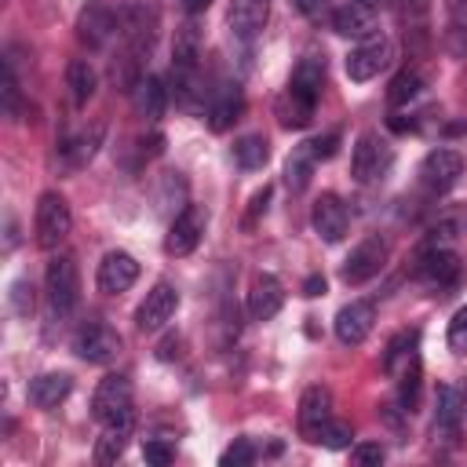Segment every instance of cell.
Listing matches in <instances>:
<instances>
[{
    "label": "cell",
    "mask_w": 467,
    "mask_h": 467,
    "mask_svg": "<svg viewBox=\"0 0 467 467\" xmlns=\"http://www.w3.org/2000/svg\"><path fill=\"white\" fill-rule=\"evenodd\" d=\"M44 281H47V303H51V314L58 317H69L80 303V274H77V263L69 255H55L44 270Z\"/></svg>",
    "instance_id": "1"
},
{
    "label": "cell",
    "mask_w": 467,
    "mask_h": 467,
    "mask_svg": "<svg viewBox=\"0 0 467 467\" xmlns=\"http://www.w3.org/2000/svg\"><path fill=\"white\" fill-rule=\"evenodd\" d=\"M91 416L106 427V423H117V420H128L135 416L131 412V379L113 372L106 376L99 387H95V398H91Z\"/></svg>",
    "instance_id": "2"
},
{
    "label": "cell",
    "mask_w": 467,
    "mask_h": 467,
    "mask_svg": "<svg viewBox=\"0 0 467 467\" xmlns=\"http://www.w3.org/2000/svg\"><path fill=\"white\" fill-rule=\"evenodd\" d=\"M69 226H73L69 204L55 190L40 193V201H36V244L40 248H58L69 237Z\"/></svg>",
    "instance_id": "3"
},
{
    "label": "cell",
    "mask_w": 467,
    "mask_h": 467,
    "mask_svg": "<svg viewBox=\"0 0 467 467\" xmlns=\"http://www.w3.org/2000/svg\"><path fill=\"white\" fill-rule=\"evenodd\" d=\"M73 350L88 365H109L120 354V336L106 321H84L73 336Z\"/></svg>",
    "instance_id": "4"
},
{
    "label": "cell",
    "mask_w": 467,
    "mask_h": 467,
    "mask_svg": "<svg viewBox=\"0 0 467 467\" xmlns=\"http://www.w3.org/2000/svg\"><path fill=\"white\" fill-rule=\"evenodd\" d=\"M387 255H390V244H387L379 234L365 237V241L347 255V263H343V270H339L343 285H365L368 277H376V274L383 270Z\"/></svg>",
    "instance_id": "5"
},
{
    "label": "cell",
    "mask_w": 467,
    "mask_h": 467,
    "mask_svg": "<svg viewBox=\"0 0 467 467\" xmlns=\"http://www.w3.org/2000/svg\"><path fill=\"white\" fill-rule=\"evenodd\" d=\"M390 161H394L390 146H387L379 135L365 131V135L358 139V146H354V157H350V175H354L358 182L383 179V175H387V168H390Z\"/></svg>",
    "instance_id": "6"
},
{
    "label": "cell",
    "mask_w": 467,
    "mask_h": 467,
    "mask_svg": "<svg viewBox=\"0 0 467 467\" xmlns=\"http://www.w3.org/2000/svg\"><path fill=\"white\" fill-rule=\"evenodd\" d=\"M390 55H394V47H390V40L387 36H379V33H372V36H365L358 47H350V55H347V77L350 80H372L387 62H390Z\"/></svg>",
    "instance_id": "7"
},
{
    "label": "cell",
    "mask_w": 467,
    "mask_h": 467,
    "mask_svg": "<svg viewBox=\"0 0 467 467\" xmlns=\"http://www.w3.org/2000/svg\"><path fill=\"white\" fill-rule=\"evenodd\" d=\"M175 306H179V292H175V285H171V281H157V285L146 292V299L139 303V310H135V325H139L142 332H157V328H164V325L171 321Z\"/></svg>",
    "instance_id": "8"
},
{
    "label": "cell",
    "mask_w": 467,
    "mask_h": 467,
    "mask_svg": "<svg viewBox=\"0 0 467 467\" xmlns=\"http://www.w3.org/2000/svg\"><path fill=\"white\" fill-rule=\"evenodd\" d=\"M120 26V15H113V7L106 0H88L77 15V36L88 44V47H102Z\"/></svg>",
    "instance_id": "9"
},
{
    "label": "cell",
    "mask_w": 467,
    "mask_h": 467,
    "mask_svg": "<svg viewBox=\"0 0 467 467\" xmlns=\"http://www.w3.org/2000/svg\"><path fill=\"white\" fill-rule=\"evenodd\" d=\"M204 223L208 215L197 208V204H186L179 215H171V226H168V237H164V252L168 255H190L204 234Z\"/></svg>",
    "instance_id": "10"
},
{
    "label": "cell",
    "mask_w": 467,
    "mask_h": 467,
    "mask_svg": "<svg viewBox=\"0 0 467 467\" xmlns=\"http://www.w3.org/2000/svg\"><path fill=\"white\" fill-rule=\"evenodd\" d=\"M328 420H332V390L321 387V383L306 387L303 398H299V434L306 441H317Z\"/></svg>",
    "instance_id": "11"
},
{
    "label": "cell",
    "mask_w": 467,
    "mask_h": 467,
    "mask_svg": "<svg viewBox=\"0 0 467 467\" xmlns=\"http://www.w3.org/2000/svg\"><path fill=\"white\" fill-rule=\"evenodd\" d=\"M310 223H314V234L328 244L343 241L347 230H350V215H347V204L336 197V193H321L314 201V212H310Z\"/></svg>",
    "instance_id": "12"
},
{
    "label": "cell",
    "mask_w": 467,
    "mask_h": 467,
    "mask_svg": "<svg viewBox=\"0 0 467 467\" xmlns=\"http://www.w3.org/2000/svg\"><path fill=\"white\" fill-rule=\"evenodd\" d=\"M416 277H420L427 288L445 292V288H452V285L460 281V259H456L449 248H427V252L420 255V263H416Z\"/></svg>",
    "instance_id": "13"
},
{
    "label": "cell",
    "mask_w": 467,
    "mask_h": 467,
    "mask_svg": "<svg viewBox=\"0 0 467 467\" xmlns=\"http://www.w3.org/2000/svg\"><path fill=\"white\" fill-rule=\"evenodd\" d=\"M463 171V161L456 150H431L420 164V182L431 190V193H445Z\"/></svg>",
    "instance_id": "14"
},
{
    "label": "cell",
    "mask_w": 467,
    "mask_h": 467,
    "mask_svg": "<svg viewBox=\"0 0 467 467\" xmlns=\"http://www.w3.org/2000/svg\"><path fill=\"white\" fill-rule=\"evenodd\" d=\"M372 321H376V306L365 299H354V303L339 306V314H336V339L343 347H358L372 332Z\"/></svg>",
    "instance_id": "15"
},
{
    "label": "cell",
    "mask_w": 467,
    "mask_h": 467,
    "mask_svg": "<svg viewBox=\"0 0 467 467\" xmlns=\"http://www.w3.org/2000/svg\"><path fill=\"white\" fill-rule=\"evenodd\" d=\"M135 277H139L135 255H128V252H120V248L102 255V263H99V292H106V296L128 292V288L135 285Z\"/></svg>",
    "instance_id": "16"
},
{
    "label": "cell",
    "mask_w": 467,
    "mask_h": 467,
    "mask_svg": "<svg viewBox=\"0 0 467 467\" xmlns=\"http://www.w3.org/2000/svg\"><path fill=\"white\" fill-rule=\"evenodd\" d=\"M460 423H463V401H460L456 387L441 383L438 394H434V434L445 438V441H456Z\"/></svg>",
    "instance_id": "17"
},
{
    "label": "cell",
    "mask_w": 467,
    "mask_h": 467,
    "mask_svg": "<svg viewBox=\"0 0 467 467\" xmlns=\"http://www.w3.org/2000/svg\"><path fill=\"white\" fill-rule=\"evenodd\" d=\"M99 142H102V124H95L91 131H80V135L62 139V142H58V153H55L58 168H62V171H77V168H84V164L95 157Z\"/></svg>",
    "instance_id": "18"
},
{
    "label": "cell",
    "mask_w": 467,
    "mask_h": 467,
    "mask_svg": "<svg viewBox=\"0 0 467 467\" xmlns=\"http://www.w3.org/2000/svg\"><path fill=\"white\" fill-rule=\"evenodd\" d=\"M241 113H244L241 88L237 84H223L208 102V128L212 131H226V128H234V120H241Z\"/></svg>",
    "instance_id": "19"
},
{
    "label": "cell",
    "mask_w": 467,
    "mask_h": 467,
    "mask_svg": "<svg viewBox=\"0 0 467 467\" xmlns=\"http://www.w3.org/2000/svg\"><path fill=\"white\" fill-rule=\"evenodd\" d=\"M285 303V292H281V281L274 274H259L252 281V292H248V314L252 321H270Z\"/></svg>",
    "instance_id": "20"
},
{
    "label": "cell",
    "mask_w": 467,
    "mask_h": 467,
    "mask_svg": "<svg viewBox=\"0 0 467 467\" xmlns=\"http://www.w3.org/2000/svg\"><path fill=\"white\" fill-rule=\"evenodd\" d=\"M270 15V0H230V33L237 40H252Z\"/></svg>",
    "instance_id": "21"
},
{
    "label": "cell",
    "mask_w": 467,
    "mask_h": 467,
    "mask_svg": "<svg viewBox=\"0 0 467 467\" xmlns=\"http://www.w3.org/2000/svg\"><path fill=\"white\" fill-rule=\"evenodd\" d=\"M372 26H376V7L361 4V0H350L343 7L332 11V29L339 36H372Z\"/></svg>",
    "instance_id": "22"
},
{
    "label": "cell",
    "mask_w": 467,
    "mask_h": 467,
    "mask_svg": "<svg viewBox=\"0 0 467 467\" xmlns=\"http://www.w3.org/2000/svg\"><path fill=\"white\" fill-rule=\"evenodd\" d=\"M120 33L128 36V44H131V51H142V47H150V40H153V26H157V11L153 7H146V4H128L124 11H120Z\"/></svg>",
    "instance_id": "23"
},
{
    "label": "cell",
    "mask_w": 467,
    "mask_h": 467,
    "mask_svg": "<svg viewBox=\"0 0 467 467\" xmlns=\"http://www.w3.org/2000/svg\"><path fill=\"white\" fill-rule=\"evenodd\" d=\"M69 390H73V376H66V372H44V376H36V379H29V401L36 405V409H55L58 401H66L69 398Z\"/></svg>",
    "instance_id": "24"
},
{
    "label": "cell",
    "mask_w": 467,
    "mask_h": 467,
    "mask_svg": "<svg viewBox=\"0 0 467 467\" xmlns=\"http://www.w3.org/2000/svg\"><path fill=\"white\" fill-rule=\"evenodd\" d=\"M131 427H135V416L117 420V423H106L102 438L95 441V463H102V467H106V463H117V460L124 456V449H128Z\"/></svg>",
    "instance_id": "25"
},
{
    "label": "cell",
    "mask_w": 467,
    "mask_h": 467,
    "mask_svg": "<svg viewBox=\"0 0 467 467\" xmlns=\"http://www.w3.org/2000/svg\"><path fill=\"white\" fill-rule=\"evenodd\" d=\"M135 109L146 117V120H157L161 113H164V106H168V88H164V80L161 77H142L139 84H135Z\"/></svg>",
    "instance_id": "26"
},
{
    "label": "cell",
    "mask_w": 467,
    "mask_h": 467,
    "mask_svg": "<svg viewBox=\"0 0 467 467\" xmlns=\"http://www.w3.org/2000/svg\"><path fill=\"white\" fill-rule=\"evenodd\" d=\"M321 80H325V62H321L317 55H303V58L296 62L292 77H288V88L299 91V95L317 99V95H321Z\"/></svg>",
    "instance_id": "27"
},
{
    "label": "cell",
    "mask_w": 467,
    "mask_h": 467,
    "mask_svg": "<svg viewBox=\"0 0 467 467\" xmlns=\"http://www.w3.org/2000/svg\"><path fill=\"white\" fill-rule=\"evenodd\" d=\"M314 106H317V99H310V95H299V91L285 88V95L277 99V117H281V124H285V128H306V124H310V117H314Z\"/></svg>",
    "instance_id": "28"
},
{
    "label": "cell",
    "mask_w": 467,
    "mask_h": 467,
    "mask_svg": "<svg viewBox=\"0 0 467 467\" xmlns=\"http://www.w3.org/2000/svg\"><path fill=\"white\" fill-rule=\"evenodd\" d=\"M66 80H69L73 102H77V106H88L91 95H95V88H99V77H95L91 62H88V58H73L69 69H66Z\"/></svg>",
    "instance_id": "29"
},
{
    "label": "cell",
    "mask_w": 467,
    "mask_h": 467,
    "mask_svg": "<svg viewBox=\"0 0 467 467\" xmlns=\"http://www.w3.org/2000/svg\"><path fill=\"white\" fill-rule=\"evenodd\" d=\"M197 58H201V33H197V26H182L175 33L171 69H197Z\"/></svg>",
    "instance_id": "30"
},
{
    "label": "cell",
    "mask_w": 467,
    "mask_h": 467,
    "mask_svg": "<svg viewBox=\"0 0 467 467\" xmlns=\"http://www.w3.org/2000/svg\"><path fill=\"white\" fill-rule=\"evenodd\" d=\"M157 208L168 215H179L186 208V179L182 171H164L161 186H157Z\"/></svg>",
    "instance_id": "31"
},
{
    "label": "cell",
    "mask_w": 467,
    "mask_h": 467,
    "mask_svg": "<svg viewBox=\"0 0 467 467\" xmlns=\"http://www.w3.org/2000/svg\"><path fill=\"white\" fill-rule=\"evenodd\" d=\"M234 161H237L241 168L255 171V168H263V164L270 161V142H266L263 135H241V139L234 142Z\"/></svg>",
    "instance_id": "32"
},
{
    "label": "cell",
    "mask_w": 467,
    "mask_h": 467,
    "mask_svg": "<svg viewBox=\"0 0 467 467\" xmlns=\"http://www.w3.org/2000/svg\"><path fill=\"white\" fill-rule=\"evenodd\" d=\"M314 153L306 150V142L303 146H296L292 150V157H288V164H285V179H288V186L292 190H303L306 182H310V171H314Z\"/></svg>",
    "instance_id": "33"
},
{
    "label": "cell",
    "mask_w": 467,
    "mask_h": 467,
    "mask_svg": "<svg viewBox=\"0 0 467 467\" xmlns=\"http://www.w3.org/2000/svg\"><path fill=\"white\" fill-rule=\"evenodd\" d=\"M416 343H420V332H398L390 343H387V354H383V368L387 372H398V361H412L416 358Z\"/></svg>",
    "instance_id": "34"
},
{
    "label": "cell",
    "mask_w": 467,
    "mask_h": 467,
    "mask_svg": "<svg viewBox=\"0 0 467 467\" xmlns=\"http://www.w3.org/2000/svg\"><path fill=\"white\" fill-rule=\"evenodd\" d=\"M420 379H423V372H420V358L405 361V368H401V383H398V401H401L405 412H416V405H420Z\"/></svg>",
    "instance_id": "35"
},
{
    "label": "cell",
    "mask_w": 467,
    "mask_h": 467,
    "mask_svg": "<svg viewBox=\"0 0 467 467\" xmlns=\"http://www.w3.org/2000/svg\"><path fill=\"white\" fill-rule=\"evenodd\" d=\"M423 88V77L416 69H401L394 80H390V91H387V102L390 106H409Z\"/></svg>",
    "instance_id": "36"
},
{
    "label": "cell",
    "mask_w": 467,
    "mask_h": 467,
    "mask_svg": "<svg viewBox=\"0 0 467 467\" xmlns=\"http://www.w3.org/2000/svg\"><path fill=\"white\" fill-rule=\"evenodd\" d=\"M0 91H4V113H7V117H18V109H22V95H18V77H15L11 58L4 62V84H0Z\"/></svg>",
    "instance_id": "37"
},
{
    "label": "cell",
    "mask_w": 467,
    "mask_h": 467,
    "mask_svg": "<svg viewBox=\"0 0 467 467\" xmlns=\"http://www.w3.org/2000/svg\"><path fill=\"white\" fill-rule=\"evenodd\" d=\"M350 438H354V431H350V423H339V420H328L317 441H321L325 449H347V445H350Z\"/></svg>",
    "instance_id": "38"
},
{
    "label": "cell",
    "mask_w": 467,
    "mask_h": 467,
    "mask_svg": "<svg viewBox=\"0 0 467 467\" xmlns=\"http://www.w3.org/2000/svg\"><path fill=\"white\" fill-rule=\"evenodd\" d=\"M7 299H11V310L18 314V317H29V310H33V288H29V281H11V292H7Z\"/></svg>",
    "instance_id": "39"
},
{
    "label": "cell",
    "mask_w": 467,
    "mask_h": 467,
    "mask_svg": "<svg viewBox=\"0 0 467 467\" xmlns=\"http://www.w3.org/2000/svg\"><path fill=\"white\" fill-rule=\"evenodd\" d=\"M255 460V445L252 441H244V438H237L223 456H219V463L223 467H244V463H252Z\"/></svg>",
    "instance_id": "40"
},
{
    "label": "cell",
    "mask_w": 467,
    "mask_h": 467,
    "mask_svg": "<svg viewBox=\"0 0 467 467\" xmlns=\"http://www.w3.org/2000/svg\"><path fill=\"white\" fill-rule=\"evenodd\" d=\"M449 347H452L456 354L467 350V306H460V310L452 314V321H449Z\"/></svg>",
    "instance_id": "41"
},
{
    "label": "cell",
    "mask_w": 467,
    "mask_h": 467,
    "mask_svg": "<svg viewBox=\"0 0 467 467\" xmlns=\"http://www.w3.org/2000/svg\"><path fill=\"white\" fill-rule=\"evenodd\" d=\"M306 150L314 153V161H328V157H336V150H339V131H325V135L310 139Z\"/></svg>",
    "instance_id": "42"
},
{
    "label": "cell",
    "mask_w": 467,
    "mask_h": 467,
    "mask_svg": "<svg viewBox=\"0 0 467 467\" xmlns=\"http://www.w3.org/2000/svg\"><path fill=\"white\" fill-rule=\"evenodd\" d=\"M350 456H354V463H361V467H379V463H383V445H379V441H358Z\"/></svg>",
    "instance_id": "43"
},
{
    "label": "cell",
    "mask_w": 467,
    "mask_h": 467,
    "mask_svg": "<svg viewBox=\"0 0 467 467\" xmlns=\"http://www.w3.org/2000/svg\"><path fill=\"white\" fill-rule=\"evenodd\" d=\"M142 456H146V463H153V467H168V463L175 460V449L164 445V441H146V445H142Z\"/></svg>",
    "instance_id": "44"
},
{
    "label": "cell",
    "mask_w": 467,
    "mask_h": 467,
    "mask_svg": "<svg viewBox=\"0 0 467 467\" xmlns=\"http://www.w3.org/2000/svg\"><path fill=\"white\" fill-rule=\"evenodd\" d=\"M452 230H456V223H438V226L431 230V237H427V248H441L445 241H452V237H456Z\"/></svg>",
    "instance_id": "45"
},
{
    "label": "cell",
    "mask_w": 467,
    "mask_h": 467,
    "mask_svg": "<svg viewBox=\"0 0 467 467\" xmlns=\"http://www.w3.org/2000/svg\"><path fill=\"white\" fill-rule=\"evenodd\" d=\"M266 201H270V186H263V190L252 197V208H248V223H255V219L266 212Z\"/></svg>",
    "instance_id": "46"
},
{
    "label": "cell",
    "mask_w": 467,
    "mask_h": 467,
    "mask_svg": "<svg viewBox=\"0 0 467 467\" xmlns=\"http://www.w3.org/2000/svg\"><path fill=\"white\" fill-rule=\"evenodd\" d=\"M292 4H296V11H299V15L314 18V15H321V11H325V4H328V0H292Z\"/></svg>",
    "instance_id": "47"
},
{
    "label": "cell",
    "mask_w": 467,
    "mask_h": 467,
    "mask_svg": "<svg viewBox=\"0 0 467 467\" xmlns=\"http://www.w3.org/2000/svg\"><path fill=\"white\" fill-rule=\"evenodd\" d=\"M321 292H325V277H321V274H310V277L303 281V296L314 299V296H321Z\"/></svg>",
    "instance_id": "48"
},
{
    "label": "cell",
    "mask_w": 467,
    "mask_h": 467,
    "mask_svg": "<svg viewBox=\"0 0 467 467\" xmlns=\"http://www.w3.org/2000/svg\"><path fill=\"white\" fill-rule=\"evenodd\" d=\"M208 4H212V0H179V7H182L186 15H201V11H208Z\"/></svg>",
    "instance_id": "49"
},
{
    "label": "cell",
    "mask_w": 467,
    "mask_h": 467,
    "mask_svg": "<svg viewBox=\"0 0 467 467\" xmlns=\"http://www.w3.org/2000/svg\"><path fill=\"white\" fill-rule=\"evenodd\" d=\"M361 4H368V7H379V4H383V0H361Z\"/></svg>",
    "instance_id": "50"
},
{
    "label": "cell",
    "mask_w": 467,
    "mask_h": 467,
    "mask_svg": "<svg viewBox=\"0 0 467 467\" xmlns=\"http://www.w3.org/2000/svg\"><path fill=\"white\" fill-rule=\"evenodd\" d=\"M463 398H467V383H463Z\"/></svg>",
    "instance_id": "51"
}]
</instances>
